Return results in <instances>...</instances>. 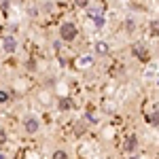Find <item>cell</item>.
Here are the masks:
<instances>
[{"instance_id":"9","label":"cell","mask_w":159,"mask_h":159,"mask_svg":"<svg viewBox=\"0 0 159 159\" xmlns=\"http://www.w3.org/2000/svg\"><path fill=\"white\" fill-rule=\"evenodd\" d=\"M148 30H151V36H159V19H151Z\"/></svg>"},{"instance_id":"2","label":"cell","mask_w":159,"mask_h":159,"mask_svg":"<svg viewBox=\"0 0 159 159\" xmlns=\"http://www.w3.org/2000/svg\"><path fill=\"white\" fill-rule=\"evenodd\" d=\"M24 129L28 132V134H36L38 129H40V121H38V117H34V115L25 117V119H24Z\"/></svg>"},{"instance_id":"19","label":"cell","mask_w":159,"mask_h":159,"mask_svg":"<svg viewBox=\"0 0 159 159\" xmlns=\"http://www.w3.org/2000/svg\"><path fill=\"white\" fill-rule=\"evenodd\" d=\"M0 9H2V11H7V9H9V2H0Z\"/></svg>"},{"instance_id":"3","label":"cell","mask_w":159,"mask_h":159,"mask_svg":"<svg viewBox=\"0 0 159 159\" xmlns=\"http://www.w3.org/2000/svg\"><path fill=\"white\" fill-rule=\"evenodd\" d=\"M2 49H4V53H15L17 51V40H15L13 34L2 36Z\"/></svg>"},{"instance_id":"12","label":"cell","mask_w":159,"mask_h":159,"mask_svg":"<svg viewBox=\"0 0 159 159\" xmlns=\"http://www.w3.org/2000/svg\"><path fill=\"white\" fill-rule=\"evenodd\" d=\"M85 129H87V127H85V123H81V121L74 125V134H76V136H83V134H85Z\"/></svg>"},{"instance_id":"5","label":"cell","mask_w":159,"mask_h":159,"mask_svg":"<svg viewBox=\"0 0 159 159\" xmlns=\"http://www.w3.org/2000/svg\"><path fill=\"white\" fill-rule=\"evenodd\" d=\"M93 53L104 57V55H108V53H110V45L106 43V40H96V45H93Z\"/></svg>"},{"instance_id":"17","label":"cell","mask_w":159,"mask_h":159,"mask_svg":"<svg viewBox=\"0 0 159 159\" xmlns=\"http://www.w3.org/2000/svg\"><path fill=\"white\" fill-rule=\"evenodd\" d=\"M134 28H136L134 19H127V21H125V30H127V32H132V30H134Z\"/></svg>"},{"instance_id":"18","label":"cell","mask_w":159,"mask_h":159,"mask_svg":"<svg viewBox=\"0 0 159 159\" xmlns=\"http://www.w3.org/2000/svg\"><path fill=\"white\" fill-rule=\"evenodd\" d=\"M28 68H30V70H34V68H36V64H34V60H30V61H28Z\"/></svg>"},{"instance_id":"10","label":"cell","mask_w":159,"mask_h":159,"mask_svg":"<svg viewBox=\"0 0 159 159\" xmlns=\"http://www.w3.org/2000/svg\"><path fill=\"white\" fill-rule=\"evenodd\" d=\"M91 21H93L96 28H102V25L106 24V19H104V15H102V13H100V15H91Z\"/></svg>"},{"instance_id":"16","label":"cell","mask_w":159,"mask_h":159,"mask_svg":"<svg viewBox=\"0 0 159 159\" xmlns=\"http://www.w3.org/2000/svg\"><path fill=\"white\" fill-rule=\"evenodd\" d=\"M7 138H9V136H7V129H4V127H0V144H4V142H7Z\"/></svg>"},{"instance_id":"8","label":"cell","mask_w":159,"mask_h":159,"mask_svg":"<svg viewBox=\"0 0 159 159\" xmlns=\"http://www.w3.org/2000/svg\"><path fill=\"white\" fill-rule=\"evenodd\" d=\"M79 68H87V66H91L93 64V55H83V57H79Z\"/></svg>"},{"instance_id":"6","label":"cell","mask_w":159,"mask_h":159,"mask_svg":"<svg viewBox=\"0 0 159 159\" xmlns=\"http://www.w3.org/2000/svg\"><path fill=\"white\" fill-rule=\"evenodd\" d=\"M136 147H138V138H136V136H127V138H125V142H123L125 153H129V155H132V153L136 151Z\"/></svg>"},{"instance_id":"1","label":"cell","mask_w":159,"mask_h":159,"mask_svg":"<svg viewBox=\"0 0 159 159\" xmlns=\"http://www.w3.org/2000/svg\"><path fill=\"white\" fill-rule=\"evenodd\" d=\"M76 36H79V30H76V25H74L72 21H64V24L60 25V38L61 40L70 43V40H74Z\"/></svg>"},{"instance_id":"4","label":"cell","mask_w":159,"mask_h":159,"mask_svg":"<svg viewBox=\"0 0 159 159\" xmlns=\"http://www.w3.org/2000/svg\"><path fill=\"white\" fill-rule=\"evenodd\" d=\"M132 51H134V55L138 57V60L147 61L148 60V49L142 45V43H134V47H132Z\"/></svg>"},{"instance_id":"11","label":"cell","mask_w":159,"mask_h":159,"mask_svg":"<svg viewBox=\"0 0 159 159\" xmlns=\"http://www.w3.org/2000/svg\"><path fill=\"white\" fill-rule=\"evenodd\" d=\"M147 121L151 125H159V110H153L151 115H147Z\"/></svg>"},{"instance_id":"15","label":"cell","mask_w":159,"mask_h":159,"mask_svg":"<svg viewBox=\"0 0 159 159\" xmlns=\"http://www.w3.org/2000/svg\"><path fill=\"white\" fill-rule=\"evenodd\" d=\"M9 91H4V89H0V104H4V102H9Z\"/></svg>"},{"instance_id":"20","label":"cell","mask_w":159,"mask_h":159,"mask_svg":"<svg viewBox=\"0 0 159 159\" xmlns=\"http://www.w3.org/2000/svg\"><path fill=\"white\" fill-rule=\"evenodd\" d=\"M129 159H140V157H138V155H132V157H129Z\"/></svg>"},{"instance_id":"21","label":"cell","mask_w":159,"mask_h":159,"mask_svg":"<svg viewBox=\"0 0 159 159\" xmlns=\"http://www.w3.org/2000/svg\"><path fill=\"white\" fill-rule=\"evenodd\" d=\"M0 159H7V157H4V155H0Z\"/></svg>"},{"instance_id":"7","label":"cell","mask_w":159,"mask_h":159,"mask_svg":"<svg viewBox=\"0 0 159 159\" xmlns=\"http://www.w3.org/2000/svg\"><path fill=\"white\" fill-rule=\"evenodd\" d=\"M57 108H60V110H70V108H72V100L68 98V96L60 98V102H57Z\"/></svg>"},{"instance_id":"14","label":"cell","mask_w":159,"mask_h":159,"mask_svg":"<svg viewBox=\"0 0 159 159\" xmlns=\"http://www.w3.org/2000/svg\"><path fill=\"white\" fill-rule=\"evenodd\" d=\"M96 121H98V119H96V115H93L91 110H87V112H85V123H89V125H93Z\"/></svg>"},{"instance_id":"13","label":"cell","mask_w":159,"mask_h":159,"mask_svg":"<svg viewBox=\"0 0 159 159\" xmlns=\"http://www.w3.org/2000/svg\"><path fill=\"white\" fill-rule=\"evenodd\" d=\"M51 159H68V153L64 151V148H57L55 153H53V157Z\"/></svg>"}]
</instances>
